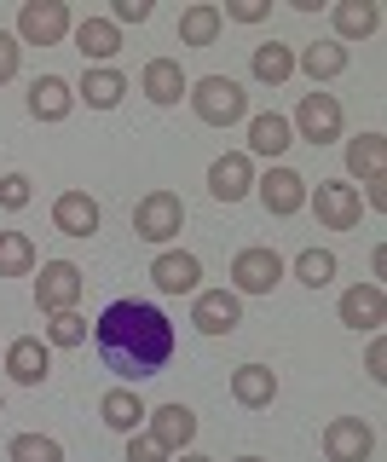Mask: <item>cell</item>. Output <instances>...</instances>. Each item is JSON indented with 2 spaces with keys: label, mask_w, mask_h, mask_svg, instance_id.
Returning a JSON list of instances; mask_svg holds the SVG:
<instances>
[{
  "label": "cell",
  "mask_w": 387,
  "mask_h": 462,
  "mask_svg": "<svg viewBox=\"0 0 387 462\" xmlns=\"http://www.w3.org/2000/svg\"><path fill=\"white\" fill-rule=\"evenodd\" d=\"M93 341H98L105 370H116L122 382L162 375L168 358H174V324H168V312L151 307V300H110L93 324Z\"/></svg>",
  "instance_id": "cell-1"
},
{
  "label": "cell",
  "mask_w": 387,
  "mask_h": 462,
  "mask_svg": "<svg viewBox=\"0 0 387 462\" xmlns=\"http://www.w3.org/2000/svg\"><path fill=\"white\" fill-rule=\"evenodd\" d=\"M191 110H197V122H208V127H237V122H249V93H243V81L232 76H203V81H191Z\"/></svg>",
  "instance_id": "cell-2"
},
{
  "label": "cell",
  "mask_w": 387,
  "mask_h": 462,
  "mask_svg": "<svg viewBox=\"0 0 387 462\" xmlns=\"http://www.w3.org/2000/svg\"><path fill=\"white\" fill-rule=\"evenodd\" d=\"M185 226V197L180 191H145L134 202V237L151 243V249H162V243H174Z\"/></svg>",
  "instance_id": "cell-3"
},
{
  "label": "cell",
  "mask_w": 387,
  "mask_h": 462,
  "mask_svg": "<svg viewBox=\"0 0 387 462\" xmlns=\"http://www.w3.org/2000/svg\"><path fill=\"white\" fill-rule=\"evenodd\" d=\"M81 295H88V272H81L76 260H47V266H41V278H35V307H41V318L76 312Z\"/></svg>",
  "instance_id": "cell-4"
},
{
  "label": "cell",
  "mask_w": 387,
  "mask_h": 462,
  "mask_svg": "<svg viewBox=\"0 0 387 462\" xmlns=\"http://www.w3.org/2000/svg\"><path fill=\"white\" fill-rule=\"evenodd\" d=\"M283 272H290V260L278 249H266V243L237 249L232 254V295H272V289L283 283Z\"/></svg>",
  "instance_id": "cell-5"
},
{
  "label": "cell",
  "mask_w": 387,
  "mask_h": 462,
  "mask_svg": "<svg viewBox=\"0 0 387 462\" xmlns=\"http://www.w3.org/2000/svg\"><path fill=\"white\" fill-rule=\"evenodd\" d=\"M307 208L318 214L324 231H353L358 220H364L358 185H347V180H318V185H307Z\"/></svg>",
  "instance_id": "cell-6"
},
{
  "label": "cell",
  "mask_w": 387,
  "mask_h": 462,
  "mask_svg": "<svg viewBox=\"0 0 387 462\" xmlns=\"http://www.w3.org/2000/svg\"><path fill=\"white\" fill-rule=\"evenodd\" d=\"M341 98L336 93H300V105H295V116H290V127H295V139H307V144H336L341 139Z\"/></svg>",
  "instance_id": "cell-7"
},
{
  "label": "cell",
  "mask_w": 387,
  "mask_h": 462,
  "mask_svg": "<svg viewBox=\"0 0 387 462\" xmlns=\"http://www.w3.org/2000/svg\"><path fill=\"white\" fill-rule=\"evenodd\" d=\"M69 29H76V23H69L64 0H23V12H18V47H59Z\"/></svg>",
  "instance_id": "cell-8"
},
{
  "label": "cell",
  "mask_w": 387,
  "mask_h": 462,
  "mask_svg": "<svg viewBox=\"0 0 387 462\" xmlns=\"http://www.w3.org/2000/svg\"><path fill=\"white\" fill-rule=\"evenodd\" d=\"M145 433L156 439V451L174 462L180 451H191V439H197V411L180 404V399H168V404H156V411L145 416Z\"/></svg>",
  "instance_id": "cell-9"
},
{
  "label": "cell",
  "mask_w": 387,
  "mask_h": 462,
  "mask_svg": "<svg viewBox=\"0 0 387 462\" xmlns=\"http://www.w3.org/2000/svg\"><path fill=\"white\" fill-rule=\"evenodd\" d=\"M254 197H261V208L272 214V220H290V214L307 208V180H300L295 168H283V162H272L261 180H254Z\"/></svg>",
  "instance_id": "cell-10"
},
{
  "label": "cell",
  "mask_w": 387,
  "mask_h": 462,
  "mask_svg": "<svg viewBox=\"0 0 387 462\" xmlns=\"http://www.w3.org/2000/svg\"><path fill=\"white\" fill-rule=\"evenodd\" d=\"M324 457L329 462H370L376 457V428L364 416H329L324 422Z\"/></svg>",
  "instance_id": "cell-11"
},
{
  "label": "cell",
  "mask_w": 387,
  "mask_h": 462,
  "mask_svg": "<svg viewBox=\"0 0 387 462\" xmlns=\"http://www.w3.org/2000/svg\"><path fill=\"white\" fill-rule=\"evenodd\" d=\"M341 324L358 329V336H382V324H387V295H382V283L370 278V283H353V289H341Z\"/></svg>",
  "instance_id": "cell-12"
},
{
  "label": "cell",
  "mask_w": 387,
  "mask_h": 462,
  "mask_svg": "<svg viewBox=\"0 0 387 462\" xmlns=\"http://www.w3.org/2000/svg\"><path fill=\"white\" fill-rule=\"evenodd\" d=\"M191 324L203 329V336H232L243 324V295H232V289H197Z\"/></svg>",
  "instance_id": "cell-13"
},
{
  "label": "cell",
  "mask_w": 387,
  "mask_h": 462,
  "mask_svg": "<svg viewBox=\"0 0 387 462\" xmlns=\"http://www.w3.org/2000/svg\"><path fill=\"white\" fill-rule=\"evenodd\" d=\"M151 283L162 289V295H197V289H203V260L191 249H162L151 260Z\"/></svg>",
  "instance_id": "cell-14"
},
{
  "label": "cell",
  "mask_w": 387,
  "mask_h": 462,
  "mask_svg": "<svg viewBox=\"0 0 387 462\" xmlns=\"http://www.w3.org/2000/svg\"><path fill=\"white\" fill-rule=\"evenodd\" d=\"M249 191H254V162L243 151H226V156H214V162H208V197L214 202L232 208V202H243Z\"/></svg>",
  "instance_id": "cell-15"
},
{
  "label": "cell",
  "mask_w": 387,
  "mask_h": 462,
  "mask_svg": "<svg viewBox=\"0 0 387 462\" xmlns=\"http://www.w3.org/2000/svg\"><path fill=\"white\" fill-rule=\"evenodd\" d=\"M0 358H6V375H12L18 387H41V382L52 375V346L41 341V336H18Z\"/></svg>",
  "instance_id": "cell-16"
},
{
  "label": "cell",
  "mask_w": 387,
  "mask_h": 462,
  "mask_svg": "<svg viewBox=\"0 0 387 462\" xmlns=\"http://www.w3.org/2000/svg\"><path fill=\"white\" fill-rule=\"evenodd\" d=\"M139 93L168 110V105H180V98L191 93V76L180 69V58H151V64L139 69Z\"/></svg>",
  "instance_id": "cell-17"
},
{
  "label": "cell",
  "mask_w": 387,
  "mask_h": 462,
  "mask_svg": "<svg viewBox=\"0 0 387 462\" xmlns=\"http://www.w3.org/2000/svg\"><path fill=\"white\" fill-rule=\"evenodd\" d=\"M98 220H105L98 197H88V191H59L52 197V226H59L64 237H93Z\"/></svg>",
  "instance_id": "cell-18"
},
{
  "label": "cell",
  "mask_w": 387,
  "mask_h": 462,
  "mask_svg": "<svg viewBox=\"0 0 387 462\" xmlns=\"http://www.w3.org/2000/svg\"><path fill=\"white\" fill-rule=\"evenodd\" d=\"M295 144V127H290V116H278V110H261V116H249V162L254 156H266V162H278L283 151Z\"/></svg>",
  "instance_id": "cell-19"
},
{
  "label": "cell",
  "mask_w": 387,
  "mask_h": 462,
  "mask_svg": "<svg viewBox=\"0 0 387 462\" xmlns=\"http://www.w3.org/2000/svg\"><path fill=\"white\" fill-rule=\"evenodd\" d=\"M23 105H30V116L35 122H64L69 110H76V87H69L64 76H35L30 81V98H23Z\"/></svg>",
  "instance_id": "cell-20"
},
{
  "label": "cell",
  "mask_w": 387,
  "mask_h": 462,
  "mask_svg": "<svg viewBox=\"0 0 387 462\" xmlns=\"http://www.w3.org/2000/svg\"><path fill=\"white\" fill-rule=\"evenodd\" d=\"M76 98H88V110H116L127 98V76L116 64H88V69H81Z\"/></svg>",
  "instance_id": "cell-21"
},
{
  "label": "cell",
  "mask_w": 387,
  "mask_h": 462,
  "mask_svg": "<svg viewBox=\"0 0 387 462\" xmlns=\"http://www.w3.org/2000/svg\"><path fill=\"white\" fill-rule=\"evenodd\" d=\"M98 416H105V428H110V433H122V439H127V433H139V428H145L151 404L139 399L134 387H110V393L98 399Z\"/></svg>",
  "instance_id": "cell-22"
},
{
  "label": "cell",
  "mask_w": 387,
  "mask_h": 462,
  "mask_svg": "<svg viewBox=\"0 0 387 462\" xmlns=\"http://www.w3.org/2000/svg\"><path fill=\"white\" fill-rule=\"evenodd\" d=\"M232 399L243 411H266V404L278 399V370L272 365H237L232 370Z\"/></svg>",
  "instance_id": "cell-23"
},
{
  "label": "cell",
  "mask_w": 387,
  "mask_h": 462,
  "mask_svg": "<svg viewBox=\"0 0 387 462\" xmlns=\"http://www.w3.org/2000/svg\"><path fill=\"white\" fill-rule=\"evenodd\" d=\"M69 35H76V52L88 58V64H110V58L122 52V29L110 18H81Z\"/></svg>",
  "instance_id": "cell-24"
},
{
  "label": "cell",
  "mask_w": 387,
  "mask_h": 462,
  "mask_svg": "<svg viewBox=\"0 0 387 462\" xmlns=\"http://www.w3.org/2000/svg\"><path fill=\"white\" fill-rule=\"evenodd\" d=\"M295 69L312 87H324V81H336L341 69H347V47H341V41H312V47L295 52Z\"/></svg>",
  "instance_id": "cell-25"
},
{
  "label": "cell",
  "mask_w": 387,
  "mask_h": 462,
  "mask_svg": "<svg viewBox=\"0 0 387 462\" xmlns=\"http://www.w3.org/2000/svg\"><path fill=\"white\" fill-rule=\"evenodd\" d=\"M382 29V6L376 0H341L336 6V41L347 47V41H370Z\"/></svg>",
  "instance_id": "cell-26"
},
{
  "label": "cell",
  "mask_w": 387,
  "mask_h": 462,
  "mask_svg": "<svg viewBox=\"0 0 387 462\" xmlns=\"http://www.w3.org/2000/svg\"><path fill=\"white\" fill-rule=\"evenodd\" d=\"M249 69H254V81L283 87L295 76V47H290V41H261V47L249 52Z\"/></svg>",
  "instance_id": "cell-27"
},
{
  "label": "cell",
  "mask_w": 387,
  "mask_h": 462,
  "mask_svg": "<svg viewBox=\"0 0 387 462\" xmlns=\"http://www.w3.org/2000/svg\"><path fill=\"white\" fill-rule=\"evenodd\" d=\"M220 6L214 0H197V6H185L180 12V47H214L220 41Z\"/></svg>",
  "instance_id": "cell-28"
},
{
  "label": "cell",
  "mask_w": 387,
  "mask_h": 462,
  "mask_svg": "<svg viewBox=\"0 0 387 462\" xmlns=\"http://www.w3.org/2000/svg\"><path fill=\"white\" fill-rule=\"evenodd\" d=\"M382 156H387V139H382V134H358V139H347V173H353V180L376 185V180H382Z\"/></svg>",
  "instance_id": "cell-29"
},
{
  "label": "cell",
  "mask_w": 387,
  "mask_h": 462,
  "mask_svg": "<svg viewBox=\"0 0 387 462\" xmlns=\"http://www.w3.org/2000/svg\"><path fill=\"white\" fill-rule=\"evenodd\" d=\"M290 272H295L307 289H324V283L341 272V260H336V249H300V254L290 260Z\"/></svg>",
  "instance_id": "cell-30"
},
{
  "label": "cell",
  "mask_w": 387,
  "mask_h": 462,
  "mask_svg": "<svg viewBox=\"0 0 387 462\" xmlns=\"http://www.w3.org/2000/svg\"><path fill=\"white\" fill-rule=\"evenodd\" d=\"M35 272V243L23 231H0V278H30Z\"/></svg>",
  "instance_id": "cell-31"
},
{
  "label": "cell",
  "mask_w": 387,
  "mask_h": 462,
  "mask_svg": "<svg viewBox=\"0 0 387 462\" xmlns=\"http://www.w3.org/2000/svg\"><path fill=\"white\" fill-rule=\"evenodd\" d=\"M6 457L12 462H64V445L52 439V433H12Z\"/></svg>",
  "instance_id": "cell-32"
},
{
  "label": "cell",
  "mask_w": 387,
  "mask_h": 462,
  "mask_svg": "<svg viewBox=\"0 0 387 462\" xmlns=\"http://www.w3.org/2000/svg\"><path fill=\"white\" fill-rule=\"evenodd\" d=\"M41 341H47V346H88V318H81V312H52Z\"/></svg>",
  "instance_id": "cell-33"
},
{
  "label": "cell",
  "mask_w": 387,
  "mask_h": 462,
  "mask_svg": "<svg viewBox=\"0 0 387 462\" xmlns=\"http://www.w3.org/2000/svg\"><path fill=\"white\" fill-rule=\"evenodd\" d=\"M30 202H35L30 173H0V208H6V214H18V208H30Z\"/></svg>",
  "instance_id": "cell-34"
},
{
  "label": "cell",
  "mask_w": 387,
  "mask_h": 462,
  "mask_svg": "<svg viewBox=\"0 0 387 462\" xmlns=\"http://www.w3.org/2000/svg\"><path fill=\"white\" fill-rule=\"evenodd\" d=\"M272 18V0H226L220 6V23H261Z\"/></svg>",
  "instance_id": "cell-35"
},
{
  "label": "cell",
  "mask_w": 387,
  "mask_h": 462,
  "mask_svg": "<svg viewBox=\"0 0 387 462\" xmlns=\"http://www.w3.org/2000/svg\"><path fill=\"white\" fill-rule=\"evenodd\" d=\"M18 69H23V47H18V35H6V29H0V87L18 81Z\"/></svg>",
  "instance_id": "cell-36"
},
{
  "label": "cell",
  "mask_w": 387,
  "mask_h": 462,
  "mask_svg": "<svg viewBox=\"0 0 387 462\" xmlns=\"http://www.w3.org/2000/svg\"><path fill=\"white\" fill-rule=\"evenodd\" d=\"M127 462H168V457L156 451V439L139 428V433H127Z\"/></svg>",
  "instance_id": "cell-37"
},
{
  "label": "cell",
  "mask_w": 387,
  "mask_h": 462,
  "mask_svg": "<svg viewBox=\"0 0 387 462\" xmlns=\"http://www.w3.org/2000/svg\"><path fill=\"white\" fill-rule=\"evenodd\" d=\"M110 23H151V0H116V12H110Z\"/></svg>",
  "instance_id": "cell-38"
},
{
  "label": "cell",
  "mask_w": 387,
  "mask_h": 462,
  "mask_svg": "<svg viewBox=\"0 0 387 462\" xmlns=\"http://www.w3.org/2000/svg\"><path fill=\"white\" fill-rule=\"evenodd\" d=\"M364 370H370V382H387V346H382V336L370 341V353H364Z\"/></svg>",
  "instance_id": "cell-39"
},
{
  "label": "cell",
  "mask_w": 387,
  "mask_h": 462,
  "mask_svg": "<svg viewBox=\"0 0 387 462\" xmlns=\"http://www.w3.org/2000/svg\"><path fill=\"white\" fill-rule=\"evenodd\" d=\"M358 202H370V208H387V180H376V185H364V197H358Z\"/></svg>",
  "instance_id": "cell-40"
},
{
  "label": "cell",
  "mask_w": 387,
  "mask_h": 462,
  "mask_svg": "<svg viewBox=\"0 0 387 462\" xmlns=\"http://www.w3.org/2000/svg\"><path fill=\"white\" fill-rule=\"evenodd\" d=\"M174 462H214V457H203V451H180Z\"/></svg>",
  "instance_id": "cell-41"
},
{
  "label": "cell",
  "mask_w": 387,
  "mask_h": 462,
  "mask_svg": "<svg viewBox=\"0 0 387 462\" xmlns=\"http://www.w3.org/2000/svg\"><path fill=\"white\" fill-rule=\"evenodd\" d=\"M237 462H266V457H237Z\"/></svg>",
  "instance_id": "cell-42"
},
{
  "label": "cell",
  "mask_w": 387,
  "mask_h": 462,
  "mask_svg": "<svg viewBox=\"0 0 387 462\" xmlns=\"http://www.w3.org/2000/svg\"><path fill=\"white\" fill-rule=\"evenodd\" d=\"M0 416H6V399H0Z\"/></svg>",
  "instance_id": "cell-43"
}]
</instances>
